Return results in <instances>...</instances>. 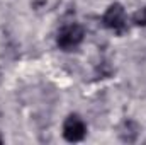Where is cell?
<instances>
[{
    "label": "cell",
    "instance_id": "cell-2",
    "mask_svg": "<svg viewBox=\"0 0 146 145\" xmlns=\"http://www.w3.org/2000/svg\"><path fill=\"white\" fill-rule=\"evenodd\" d=\"M102 22L107 29L115 31L117 34H124L127 31V17H126V10L121 3H112L109 9L106 10Z\"/></svg>",
    "mask_w": 146,
    "mask_h": 145
},
{
    "label": "cell",
    "instance_id": "cell-4",
    "mask_svg": "<svg viewBox=\"0 0 146 145\" xmlns=\"http://www.w3.org/2000/svg\"><path fill=\"white\" fill-rule=\"evenodd\" d=\"M119 135H121V138H122L124 142H134V140L138 138V135H139V126H138L133 119H127V121L122 123Z\"/></svg>",
    "mask_w": 146,
    "mask_h": 145
},
{
    "label": "cell",
    "instance_id": "cell-3",
    "mask_svg": "<svg viewBox=\"0 0 146 145\" xmlns=\"http://www.w3.org/2000/svg\"><path fill=\"white\" fill-rule=\"evenodd\" d=\"M87 135V125L78 114H70L63 123V137L68 142H80Z\"/></svg>",
    "mask_w": 146,
    "mask_h": 145
},
{
    "label": "cell",
    "instance_id": "cell-5",
    "mask_svg": "<svg viewBox=\"0 0 146 145\" xmlns=\"http://www.w3.org/2000/svg\"><path fill=\"white\" fill-rule=\"evenodd\" d=\"M133 22L136 24V26H146V7L143 9H139L138 12H134V15H133Z\"/></svg>",
    "mask_w": 146,
    "mask_h": 145
},
{
    "label": "cell",
    "instance_id": "cell-1",
    "mask_svg": "<svg viewBox=\"0 0 146 145\" xmlns=\"http://www.w3.org/2000/svg\"><path fill=\"white\" fill-rule=\"evenodd\" d=\"M83 38H85V31L80 24H68L58 31L56 44L65 51H72L83 41Z\"/></svg>",
    "mask_w": 146,
    "mask_h": 145
}]
</instances>
